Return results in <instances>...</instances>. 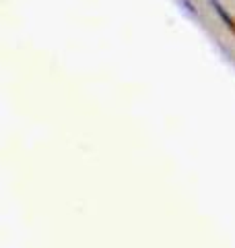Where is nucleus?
I'll list each match as a JSON object with an SVG mask.
<instances>
[{
  "instance_id": "obj_1",
  "label": "nucleus",
  "mask_w": 235,
  "mask_h": 248,
  "mask_svg": "<svg viewBox=\"0 0 235 248\" xmlns=\"http://www.w3.org/2000/svg\"><path fill=\"white\" fill-rule=\"evenodd\" d=\"M179 2H184V4L188 6V11H192V13H196V11H194V6L190 4V0H179Z\"/></svg>"
}]
</instances>
